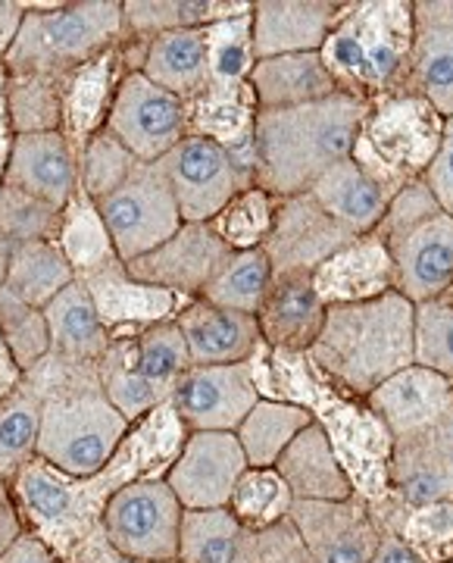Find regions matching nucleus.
I'll use <instances>...</instances> for the list:
<instances>
[{
    "label": "nucleus",
    "instance_id": "obj_1",
    "mask_svg": "<svg viewBox=\"0 0 453 563\" xmlns=\"http://www.w3.org/2000/svg\"><path fill=\"white\" fill-rule=\"evenodd\" d=\"M251 369L259 398L300 404L329 435L338 461L351 476L356 498L366 504L388 498V461L395 439L366 398H356L329 383L303 351H278L259 344L251 357Z\"/></svg>",
    "mask_w": 453,
    "mask_h": 563
},
{
    "label": "nucleus",
    "instance_id": "obj_2",
    "mask_svg": "<svg viewBox=\"0 0 453 563\" xmlns=\"http://www.w3.org/2000/svg\"><path fill=\"white\" fill-rule=\"evenodd\" d=\"M44 398L38 457L69 476H95L113 461L132 422L107 401L100 363L66 361L47 354L25 376Z\"/></svg>",
    "mask_w": 453,
    "mask_h": 563
},
{
    "label": "nucleus",
    "instance_id": "obj_3",
    "mask_svg": "<svg viewBox=\"0 0 453 563\" xmlns=\"http://www.w3.org/2000/svg\"><path fill=\"white\" fill-rule=\"evenodd\" d=\"M369 103L351 95L329 101L259 110L256 117V185L273 198L310 191L335 163L354 154Z\"/></svg>",
    "mask_w": 453,
    "mask_h": 563
},
{
    "label": "nucleus",
    "instance_id": "obj_4",
    "mask_svg": "<svg viewBox=\"0 0 453 563\" xmlns=\"http://www.w3.org/2000/svg\"><path fill=\"white\" fill-rule=\"evenodd\" d=\"M413 322L416 303L400 291L366 303L329 307L307 357L329 383L356 398H369L385 379L416 363Z\"/></svg>",
    "mask_w": 453,
    "mask_h": 563
},
{
    "label": "nucleus",
    "instance_id": "obj_5",
    "mask_svg": "<svg viewBox=\"0 0 453 563\" xmlns=\"http://www.w3.org/2000/svg\"><path fill=\"white\" fill-rule=\"evenodd\" d=\"M147 479L139 451L122 439L113 461L95 476H69L57 466L35 457L13 479V498L20 507L25 529H32L59 554V561L103 532V510L119 488Z\"/></svg>",
    "mask_w": 453,
    "mask_h": 563
},
{
    "label": "nucleus",
    "instance_id": "obj_6",
    "mask_svg": "<svg viewBox=\"0 0 453 563\" xmlns=\"http://www.w3.org/2000/svg\"><path fill=\"white\" fill-rule=\"evenodd\" d=\"M413 38V0H344L319 54L341 95L373 103L407 91Z\"/></svg>",
    "mask_w": 453,
    "mask_h": 563
},
{
    "label": "nucleus",
    "instance_id": "obj_7",
    "mask_svg": "<svg viewBox=\"0 0 453 563\" xmlns=\"http://www.w3.org/2000/svg\"><path fill=\"white\" fill-rule=\"evenodd\" d=\"M16 41L3 57L7 76H47L66 79L119 41H125L122 0H81V3H22Z\"/></svg>",
    "mask_w": 453,
    "mask_h": 563
},
{
    "label": "nucleus",
    "instance_id": "obj_8",
    "mask_svg": "<svg viewBox=\"0 0 453 563\" xmlns=\"http://www.w3.org/2000/svg\"><path fill=\"white\" fill-rule=\"evenodd\" d=\"M373 235L388 244L397 291L422 303L444 298L453 285V217L438 203L426 179L397 191Z\"/></svg>",
    "mask_w": 453,
    "mask_h": 563
},
{
    "label": "nucleus",
    "instance_id": "obj_9",
    "mask_svg": "<svg viewBox=\"0 0 453 563\" xmlns=\"http://www.w3.org/2000/svg\"><path fill=\"white\" fill-rule=\"evenodd\" d=\"M448 120L413 91H395L369 103L354 157L391 198L422 179L441 151Z\"/></svg>",
    "mask_w": 453,
    "mask_h": 563
},
{
    "label": "nucleus",
    "instance_id": "obj_10",
    "mask_svg": "<svg viewBox=\"0 0 453 563\" xmlns=\"http://www.w3.org/2000/svg\"><path fill=\"white\" fill-rule=\"evenodd\" d=\"M98 210L122 263L151 254L185 225L176 195L157 163H141L117 191L100 198Z\"/></svg>",
    "mask_w": 453,
    "mask_h": 563
},
{
    "label": "nucleus",
    "instance_id": "obj_11",
    "mask_svg": "<svg viewBox=\"0 0 453 563\" xmlns=\"http://www.w3.org/2000/svg\"><path fill=\"white\" fill-rule=\"evenodd\" d=\"M181 523L185 507L166 479L129 483L103 510L107 542L139 561H178Z\"/></svg>",
    "mask_w": 453,
    "mask_h": 563
},
{
    "label": "nucleus",
    "instance_id": "obj_12",
    "mask_svg": "<svg viewBox=\"0 0 453 563\" xmlns=\"http://www.w3.org/2000/svg\"><path fill=\"white\" fill-rule=\"evenodd\" d=\"M103 129H110L141 163H157L191 135V117L188 103L135 69L119 85Z\"/></svg>",
    "mask_w": 453,
    "mask_h": 563
},
{
    "label": "nucleus",
    "instance_id": "obj_13",
    "mask_svg": "<svg viewBox=\"0 0 453 563\" xmlns=\"http://www.w3.org/2000/svg\"><path fill=\"white\" fill-rule=\"evenodd\" d=\"M259 401L247 363L191 366L169 391V404L188 432H235Z\"/></svg>",
    "mask_w": 453,
    "mask_h": 563
},
{
    "label": "nucleus",
    "instance_id": "obj_14",
    "mask_svg": "<svg viewBox=\"0 0 453 563\" xmlns=\"http://www.w3.org/2000/svg\"><path fill=\"white\" fill-rule=\"evenodd\" d=\"M157 166L176 195L178 213L185 222H213L229 201L241 195L225 151L203 135L181 139L163 161H157Z\"/></svg>",
    "mask_w": 453,
    "mask_h": 563
},
{
    "label": "nucleus",
    "instance_id": "obj_15",
    "mask_svg": "<svg viewBox=\"0 0 453 563\" xmlns=\"http://www.w3.org/2000/svg\"><path fill=\"white\" fill-rule=\"evenodd\" d=\"M360 239L335 217H329L310 191L295 198H278L273 232L263 244L276 276L285 273H313L341 247Z\"/></svg>",
    "mask_w": 453,
    "mask_h": 563
},
{
    "label": "nucleus",
    "instance_id": "obj_16",
    "mask_svg": "<svg viewBox=\"0 0 453 563\" xmlns=\"http://www.w3.org/2000/svg\"><path fill=\"white\" fill-rule=\"evenodd\" d=\"M247 466L235 432H188L166 483L185 510H219L229 507Z\"/></svg>",
    "mask_w": 453,
    "mask_h": 563
},
{
    "label": "nucleus",
    "instance_id": "obj_17",
    "mask_svg": "<svg viewBox=\"0 0 453 563\" xmlns=\"http://www.w3.org/2000/svg\"><path fill=\"white\" fill-rule=\"evenodd\" d=\"M229 244L222 242L213 222H185L173 239L154 247L139 261L125 263L129 276L195 301L203 295L207 282L213 279L217 266L225 261Z\"/></svg>",
    "mask_w": 453,
    "mask_h": 563
},
{
    "label": "nucleus",
    "instance_id": "obj_18",
    "mask_svg": "<svg viewBox=\"0 0 453 563\" xmlns=\"http://www.w3.org/2000/svg\"><path fill=\"white\" fill-rule=\"evenodd\" d=\"M453 495V417L397 435L388 461V498L404 510Z\"/></svg>",
    "mask_w": 453,
    "mask_h": 563
},
{
    "label": "nucleus",
    "instance_id": "obj_19",
    "mask_svg": "<svg viewBox=\"0 0 453 563\" xmlns=\"http://www.w3.org/2000/svg\"><path fill=\"white\" fill-rule=\"evenodd\" d=\"M291 520L313 563H369L382 542V526L363 498L295 501Z\"/></svg>",
    "mask_w": 453,
    "mask_h": 563
},
{
    "label": "nucleus",
    "instance_id": "obj_20",
    "mask_svg": "<svg viewBox=\"0 0 453 563\" xmlns=\"http://www.w3.org/2000/svg\"><path fill=\"white\" fill-rule=\"evenodd\" d=\"M132 73L125 41L110 47L91 63L79 66L63 79V135L69 139L73 151L81 157L85 144L98 135L110 120L122 79Z\"/></svg>",
    "mask_w": 453,
    "mask_h": 563
},
{
    "label": "nucleus",
    "instance_id": "obj_21",
    "mask_svg": "<svg viewBox=\"0 0 453 563\" xmlns=\"http://www.w3.org/2000/svg\"><path fill=\"white\" fill-rule=\"evenodd\" d=\"M125 51H129L132 73L139 69L141 76L173 91L185 103L198 101L200 95H207L213 88L203 29L166 32V35H154L147 41L125 38Z\"/></svg>",
    "mask_w": 453,
    "mask_h": 563
},
{
    "label": "nucleus",
    "instance_id": "obj_22",
    "mask_svg": "<svg viewBox=\"0 0 453 563\" xmlns=\"http://www.w3.org/2000/svg\"><path fill=\"white\" fill-rule=\"evenodd\" d=\"M3 185L20 188L38 201L66 207L81 188L79 154L73 151L63 132H41V135H16Z\"/></svg>",
    "mask_w": 453,
    "mask_h": 563
},
{
    "label": "nucleus",
    "instance_id": "obj_23",
    "mask_svg": "<svg viewBox=\"0 0 453 563\" xmlns=\"http://www.w3.org/2000/svg\"><path fill=\"white\" fill-rule=\"evenodd\" d=\"M313 285L325 307L366 303L397 291V269L388 244L360 235L313 269Z\"/></svg>",
    "mask_w": 453,
    "mask_h": 563
},
{
    "label": "nucleus",
    "instance_id": "obj_24",
    "mask_svg": "<svg viewBox=\"0 0 453 563\" xmlns=\"http://www.w3.org/2000/svg\"><path fill=\"white\" fill-rule=\"evenodd\" d=\"M338 0H256L254 3V54L256 60L285 54L322 51L335 25Z\"/></svg>",
    "mask_w": 453,
    "mask_h": 563
},
{
    "label": "nucleus",
    "instance_id": "obj_25",
    "mask_svg": "<svg viewBox=\"0 0 453 563\" xmlns=\"http://www.w3.org/2000/svg\"><path fill=\"white\" fill-rule=\"evenodd\" d=\"M81 282L88 285L100 320L110 329L113 339L139 335L141 329H147V325L176 320L178 310L185 307V298L169 295L163 288H154L147 282L132 279L125 263H117V266L95 273V276Z\"/></svg>",
    "mask_w": 453,
    "mask_h": 563
},
{
    "label": "nucleus",
    "instance_id": "obj_26",
    "mask_svg": "<svg viewBox=\"0 0 453 563\" xmlns=\"http://www.w3.org/2000/svg\"><path fill=\"white\" fill-rule=\"evenodd\" d=\"M366 404L388 426L391 439H397L453 417V383L413 363L378 385Z\"/></svg>",
    "mask_w": 453,
    "mask_h": 563
},
{
    "label": "nucleus",
    "instance_id": "obj_27",
    "mask_svg": "<svg viewBox=\"0 0 453 563\" xmlns=\"http://www.w3.org/2000/svg\"><path fill=\"white\" fill-rule=\"evenodd\" d=\"M178 329L188 342L195 366H222V363H247L263 344L259 322L251 313L225 310L217 303L195 298L178 310Z\"/></svg>",
    "mask_w": 453,
    "mask_h": 563
},
{
    "label": "nucleus",
    "instance_id": "obj_28",
    "mask_svg": "<svg viewBox=\"0 0 453 563\" xmlns=\"http://www.w3.org/2000/svg\"><path fill=\"white\" fill-rule=\"evenodd\" d=\"M325 313L329 307L316 291L313 273H285L273 282L256 322L263 344L307 354L325 325Z\"/></svg>",
    "mask_w": 453,
    "mask_h": 563
},
{
    "label": "nucleus",
    "instance_id": "obj_29",
    "mask_svg": "<svg viewBox=\"0 0 453 563\" xmlns=\"http://www.w3.org/2000/svg\"><path fill=\"white\" fill-rule=\"evenodd\" d=\"M251 88H254L259 110H291V107H307V103L329 101L341 95L335 76L322 63L319 51L256 60Z\"/></svg>",
    "mask_w": 453,
    "mask_h": 563
},
{
    "label": "nucleus",
    "instance_id": "obj_30",
    "mask_svg": "<svg viewBox=\"0 0 453 563\" xmlns=\"http://www.w3.org/2000/svg\"><path fill=\"white\" fill-rule=\"evenodd\" d=\"M276 470L288 483L295 501H347L354 498L351 476L338 461L329 435L310 422L295 442L285 448Z\"/></svg>",
    "mask_w": 453,
    "mask_h": 563
},
{
    "label": "nucleus",
    "instance_id": "obj_31",
    "mask_svg": "<svg viewBox=\"0 0 453 563\" xmlns=\"http://www.w3.org/2000/svg\"><path fill=\"white\" fill-rule=\"evenodd\" d=\"M319 207L335 217L341 225H347L354 235H373L378 222L385 217L391 195L354 161L335 163L322 179L310 188Z\"/></svg>",
    "mask_w": 453,
    "mask_h": 563
},
{
    "label": "nucleus",
    "instance_id": "obj_32",
    "mask_svg": "<svg viewBox=\"0 0 453 563\" xmlns=\"http://www.w3.org/2000/svg\"><path fill=\"white\" fill-rule=\"evenodd\" d=\"M47 329H51V351L79 363H100L113 342L110 329L100 320L95 298L88 285L76 279L63 288L54 301L44 307Z\"/></svg>",
    "mask_w": 453,
    "mask_h": 563
},
{
    "label": "nucleus",
    "instance_id": "obj_33",
    "mask_svg": "<svg viewBox=\"0 0 453 563\" xmlns=\"http://www.w3.org/2000/svg\"><path fill=\"white\" fill-rule=\"evenodd\" d=\"M178 563H263L256 532L237 520L229 507L185 510Z\"/></svg>",
    "mask_w": 453,
    "mask_h": 563
},
{
    "label": "nucleus",
    "instance_id": "obj_34",
    "mask_svg": "<svg viewBox=\"0 0 453 563\" xmlns=\"http://www.w3.org/2000/svg\"><path fill=\"white\" fill-rule=\"evenodd\" d=\"M254 13L251 0H122L125 38L147 41L181 29H207L213 22Z\"/></svg>",
    "mask_w": 453,
    "mask_h": 563
},
{
    "label": "nucleus",
    "instance_id": "obj_35",
    "mask_svg": "<svg viewBox=\"0 0 453 563\" xmlns=\"http://www.w3.org/2000/svg\"><path fill=\"white\" fill-rule=\"evenodd\" d=\"M191 135L217 141L222 151H232L256 139V107L251 81L241 88H210L198 101L188 103Z\"/></svg>",
    "mask_w": 453,
    "mask_h": 563
},
{
    "label": "nucleus",
    "instance_id": "obj_36",
    "mask_svg": "<svg viewBox=\"0 0 453 563\" xmlns=\"http://www.w3.org/2000/svg\"><path fill=\"white\" fill-rule=\"evenodd\" d=\"M310 422L313 417L300 404L259 398L254 410L241 420L235 435L251 466H276L285 448L295 442Z\"/></svg>",
    "mask_w": 453,
    "mask_h": 563
},
{
    "label": "nucleus",
    "instance_id": "obj_37",
    "mask_svg": "<svg viewBox=\"0 0 453 563\" xmlns=\"http://www.w3.org/2000/svg\"><path fill=\"white\" fill-rule=\"evenodd\" d=\"M57 244L63 247L66 261L73 263L76 276L88 279L95 273H103L117 266L119 254L113 247V239L103 225L98 201H91L85 191H76V198L63 207V225H59Z\"/></svg>",
    "mask_w": 453,
    "mask_h": 563
},
{
    "label": "nucleus",
    "instance_id": "obj_38",
    "mask_svg": "<svg viewBox=\"0 0 453 563\" xmlns=\"http://www.w3.org/2000/svg\"><path fill=\"white\" fill-rule=\"evenodd\" d=\"M273 282H276V269H273L263 247L229 251L225 261L217 266L213 279L207 282L200 298L217 303V307H225V310L256 317L266 295H269V288H273Z\"/></svg>",
    "mask_w": 453,
    "mask_h": 563
},
{
    "label": "nucleus",
    "instance_id": "obj_39",
    "mask_svg": "<svg viewBox=\"0 0 453 563\" xmlns=\"http://www.w3.org/2000/svg\"><path fill=\"white\" fill-rule=\"evenodd\" d=\"M100 388L107 401L117 407L129 422H139L144 413L169 401V391H163L139 369L135 361V335L113 339L103 361H100Z\"/></svg>",
    "mask_w": 453,
    "mask_h": 563
},
{
    "label": "nucleus",
    "instance_id": "obj_40",
    "mask_svg": "<svg viewBox=\"0 0 453 563\" xmlns=\"http://www.w3.org/2000/svg\"><path fill=\"white\" fill-rule=\"evenodd\" d=\"M79 279L73 263L66 261L63 247L57 242H20L10 266L7 291H13L20 301L32 307H47L63 288H69Z\"/></svg>",
    "mask_w": 453,
    "mask_h": 563
},
{
    "label": "nucleus",
    "instance_id": "obj_41",
    "mask_svg": "<svg viewBox=\"0 0 453 563\" xmlns=\"http://www.w3.org/2000/svg\"><path fill=\"white\" fill-rule=\"evenodd\" d=\"M41 413L44 398L25 379L0 401V479L13 483L22 466L38 457Z\"/></svg>",
    "mask_w": 453,
    "mask_h": 563
},
{
    "label": "nucleus",
    "instance_id": "obj_42",
    "mask_svg": "<svg viewBox=\"0 0 453 563\" xmlns=\"http://www.w3.org/2000/svg\"><path fill=\"white\" fill-rule=\"evenodd\" d=\"M291 507H295V495L276 466H247L229 501V510L254 532L288 520Z\"/></svg>",
    "mask_w": 453,
    "mask_h": 563
},
{
    "label": "nucleus",
    "instance_id": "obj_43",
    "mask_svg": "<svg viewBox=\"0 0 453 563\" xmlns=\"http://www.w3.org/2000/svg\"><path fill=\"white\" fill-rule=\"evenodd\" d=\"M7 110H10V122L16 135L59 132L63 129V79L7 76Z\"/></svg>",
    "mask_w": 453,
    "mask_h": 563
},
{
    "label": "nucleus",
    "instance_id": "obj_44",
    "mask_svg": "<svg viewBox=\"0 0 453 563\" xmlns=\"http://www.w3.org/2000/svg\"><path fill=\"white\" fill-rule=\"evenodd\" d=\"M207 35V57L213 88H241L251 81L256 66L254 54V13L237 20L213 22L203 29Z\"/></svg>",
    "mask_w": 453,
    "mask_h": 563
},
{
    "label": "nucleus",
    "instance_id": "obj_45",
    "mask_svg": "<svg viewBox=\"0 0 453 563\" xmlns=\"http://www.w3.org/2000/svg\"><path fill=\"white\" fill-rule=\"evenodd\" d=\"M276 207L278 198L256 185L229 201V207L213 220V229L219 239L229 244V251H254L269 239L273 222H276Z\"/></svg>",
    "mask_w": 453,
    "mask_h": 563
},
{
    "label": "nucleus",
    "instance_id": "obj_46",
    "mask_svg": "<svg viewBox=\"0 0 453 563\" xmlns=\"http://www.w3.org/2000/svg\"><path fill=\"white\" fill-rule=\"evenodd\" d=\"M0 332L22 376L51 354V329L44 310L20 301L7 288H0Z\"/></svg>",
    "mask_w": 453,
    "mask_h": 563
},
{
    "label": "nucleus",
    "instance_id": "obj_47",
    "mask_svg": "<svg viewBox=\"0 0 453 563\" xmlns=\"http://www.w3.org/2000/svg\"><path fill=\"white\" fill-rule=\"evenodd\" d=\"M135 361H139L141 373L154 385H159L163 391H173V385L195 366L191 354H188V342H185L176 320L141 329L135 335Z\"/></svg>",
    "mask_w": 453,
    "mask_h": 563
},
{
    "label": "nucleus",
    "instance_id": "obj_48",
    "mask_svg": "<svg viewBox=\"0 0 453 563\" xmlns=\"http://www.w3.org/2000/svg\"><path fill=\"white\" fill-rule=\"evenodd\" d=\"M139 166V157L110 129H100L98 135L85 144V151H81L79 157L81 191L91 201H100L110 191H117L119 185L129 179Z\"/></svg>",
    "mask_w": 453,
    "mask_h": 563
},
{
    "label": "nucleus",
    "instance_id": "obj_49",
    "mask_svg": "<svg viewBox=\"0 0 453 563\" xmlns=\"http://www.w3.org/2000/svg\"><path fill=\"white\" fill-rule=\"evenodd\" d=\"M395 532L426 563H453V495L404 510Z\"/></svg>",
    "mask_w": 453,
    "mask_h": 563
},
{
    "label": "nucleus",
    "instance_id": "obj_50",
    "mask_svg": "<svg viewBox=\"0 0 453 563\" xmlns=\"http://www.w3.org/2000/svg\"><path fill=\"white\" fill-rule=\"evenodd\" d=\"M63 210L0 181V235L13 242H57Z\"/></svg>",
    "mask_w": 453,
    "mask_h": 563
},
{
    "label": "nucleus",
    "instance_id": "obj_51",
    "mask_svg": "<svg viewBox=\"0 0 453 563\" xmlns=\"http://www.w3.org/2000/svg\"><path fill=\"white\" fill-rule=\"evenodd\" d=\"M413 357L453 383V301L448 295L416 303Z\"/></svg>",
    "mask_w": 453,
    "mask_h": 563
},
{
    "label": "nucleus",
    "instance_id": "obj_52",
    "mask_svg": "<svg viewBox=\"0 0 453 563\" xmlns=\"http://www.w3.org/2000/svg\"><path fill=\"white\" fill-rule=\"evenodd\" d=\"M256 544H259V561L263 563H313L310 551H307V542L297 532L291 517L263 529V532H256Z\"/></svg>",
    "mask_w": 453,
    "mask_h": 563
},
{
    "label": "nucleus",
    "instance_id": "obj_53",
    "mask_svg": "<svg viewBox=\"0 0 453 563\" xmlns=\"http://www.w3.org/2000/svg\"><path fill=\"white\" fill-rule=\"evenodd\" d=\"M422 179L432 188L438 203L453 217V117L448 120V129H444L441 151H438V157H434V163L429 166V173Z\"/></svg>",
    "mask_w": 453,
    "mask_h": 563
},
{
    "label": "nucleus",
    "instance_id": "obj_54",
    "mask_svg": "<svg viewBox=\"0 0 453 563\" xmlns=\"http://www.w3.org/2000/svg\"><path fill=\"white\" fill-rule=\"evenodd\" d=\"M413 16L416 29L453 51V0H413Z\"/></svg>",
    "mask_w": 453,
    "mask_h": 563
},
{
    "label": "nucleus",
    "instance_id": "obj_55",
    "mask_svg": "<svg viewBox=\"0 0 453 563\" xmlns=\"http://www.w3.org/2000/svg\"><path fill=\"white\" fill-rule=\"evenodd\" d=\"M22 532H25V520H22L16 498H13V485L0 479V558L16 544Z\"/></svg>",
    "mask_w": 453,
    "mask_h": 563
},
{
    "label": "nucleus",
    "instance_id": "obj_56",
    "mask_svg": "<svg viewBox=\"0 0 453 563\" xmlns=\"http://www.w3.org/2000/svg\"><path fill=\"white\" fill-rule=\"evenodd\" d=\"M66 563H178V561H139V558H125L119 554L113 544L107 542V532H98L95 539H88L85 544H79Z\"/></svg>",
    "mask_w": 453,
    "mask_h": 563
},
{
    "label": "nucleus",
    "instance_id": "obj_57",
    "mask_svg": "<svg viewBox=\"0 0 453 563\" xmlns=\"http://www.w3.org/2000/svg\"><path fill=\"white\" fill-rule=\"evenodd\" d=\"M0 563H63V561H59L57 551L44 542L41 536H35L32 529H25L20 539H16V544L0 558Z\"/></svg>",
    "mask_w": 453,
    "mask_h": 563
},
{
    "label": "nucleus",
    "instance_id": "obj_58",
    "mask_svg": "<svg viewBox=\"0 0 453 563\" xmlns=\"http://www.w3.org/2000/svg\"><path fill=\"white\" fill-rule=\"evenodd\" d=\"M369 563H426L419 554H416L410 544L404 542L397 532H382V542H378V551L373 554Z\"/></svg>",
    "mask_w": 453,
    "mask_h": 563
},
{
    "label": "nucleus",
    "instance_id": "obj_59",
    "mask_svg": "<svg viewBox=\"0 0 453 563\" xmlns=\"http://www.w3.org/2000/svg\"><path fill=\"white\" fill-rule=\"evenodd\" d=\"M22 16H25L22 3H16V0H0V66H3V57L10 54V47L16 41Z\"/></svg>",
    "mask_w": 453,
    "mask_h": 563
},
{
    "label": "nucleus",
    "instance_id": "obj_60",
    "mask_svg": "<svg viewBox=\"0 0 453 563\" xmlns=\"http://www.w3.org/2000/svg\"><path fill=\"white\" fill-rule=\"evenodd\" d=\"M13 141H16V132H13V122H10V110H7V76L0 69V181H3V173H7Z\"/></svg>",
    "mask_w": 453,
    "mask_h": 563
},
{
    "label": "nucleus",
    "instance_id": "obj_61",
    "mask_svg": "<svg viewBox=\"0 0 453 563\" xmlns=\"http://www.w3.org/2000/svg\"><path fill=\"white\" fill-rule=\"evenodd\" d=\"M0 379L7 385H16L22 383V369L16 366V361H13V354H10V347H7V342H3V332H0Z\"/></svg>",
    "mask_w": 453,
    "mask_h": 563
},
{
    "label": "nucleus",
    "instance_id": "obj_62",
    "mask_svg": "<svg viewBox=\"0 0 453 563\" xmlns=\"http://www.w3.org/2000/svg\"><path fill=\"white\" fill-rule=\"evenodd\" d=\"M16 244L13 239H7V235H0V288L7 285L10 279V266H13V254H16Z\"/></svg>",
    "mask_w": 453,
    "mask_h": 563
},
{
    "label": "nucleus",
    "instance_id": "obj_63",
    "mask_svg": "<svg viewBox=\"0 0 453 563\" xmlns=\"http://www.w3.org/2000/svg\"><path fill=\"white\" fill-rule=\"evenodd\" d=\"M10 391H13V385H7L3 379H0V401H3V398H7Z\"/></svg>",
    "mask_w": 453,
    "mask_h": 563
},
{
    "label": "nucleus",
    "instance_id": "obj_64",
    "mask_svg": "<svg viewBox=\"0 0 453 563\" xmlns=\"http://www.w3.org/2000/svg\"><path fill=\"white\" fill-rule=\"evenodd\" d=\"M448 298H451V301H453V285H451V291H448Z\"/></svg>",
    "mask_w": 453,
    "mask_h": 563
}]
</instances>
